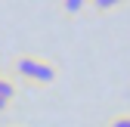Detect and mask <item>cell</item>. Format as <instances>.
<instances>
[{"label": "cell", "instance_id": "5", "mask_svg": "<svg viewBox=\"0 0 130 127\" xmlns=\"http://www.w3.org/2000/svg\"><path fill=\"white\" fill-rule=\"evenodd\" d=\"M105 127H130V112H124V115H115V118H108V124Z\"/></svg>", "mask_w": 130, "mask_h": 127}, {"label": "cell", "instance_id": "2", "mask_svg": "<svg viewBox=\"0 0 130 127\" xmlns=\"http://www.w3.org/2000/svg\"><path fill=\"white\" fill-rule=\"evenodd\" d=\"M90 9V0H59V12L65 19H80Z\"/></svg>", "mask_w": 130, "mask_h": 127}, {"label": "cell", "instance_id": "6", "mask_svg": "<svg viewBox=\"0 0 130 127\" xmlns=\"http://www.w3.org/2000/svg\"><path fill=\"white\" fill-rule=\"evenodd\" d=\"M9 112V102H3V99H0V115H6Z\"/></svg>", "mask_w": 130, "mask_h": 127}, {"label": "cell", "instance_id": "3", "mask_svg": "<svg viewBox=\"0 0 130 127\" xmlns=\"http://www.w3.org/2000/svg\"><path fill=\"white\" fill-rule=\"evenodd\" d=\"M15 93H19V81H15L12 74H3V71H0V99L12 105V99H15Z\"/></svg>", "mask_w": 130, "mask_h": 127}, {"label": "cell", "instance_id": "4", "mask_svg": "<svg viewBox=\"0 0 130 127\" xmlns=\"http://www.w3.org/2000/svg\"><path fill=\"white\" fill-rule=\"evenodd\" d=\"M124 3H127V0H90V9L99 12V15H105V12H111V9L124 6Z\"/></svg>", "mask_w": 130, "mask_h": 127}, {"label": "cell", "instance_id": "1", "mask_svg": "<svg viewBox=\"0 0 130 127\" xmlns=\"http://www.w3.org/2000/svg\"><path fill=\"white\" fill-rule=\"evenodd\" d=\"M12 77L19 84H28V87H50L59 77V65L46 56L22 53V56L12 59Z\"/></svg>", "mask_w": 130, "mask_h": 127}]
</instances>
